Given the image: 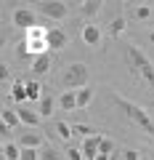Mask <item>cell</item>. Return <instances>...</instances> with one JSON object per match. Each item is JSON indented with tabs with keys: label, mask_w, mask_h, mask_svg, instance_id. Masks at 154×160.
Returning <instances> with one entry per match:
<instances>
[{
	"label": "cell",
	"mask_w": 154,
	"mask_h": 160,
	"mask_svg": "<svg viewBox=\"0 0 154 160\" xmlns=\"http://www.w3.org/2000/svg\"><path fill=\"white\" fill-rule=\"evenodd\" d=\"M112 102L117 104V109H120L128 120H133L141 131H146V133H152V136H154V120H152V115H149L143 107H138V104H133V102H128V99H122L120 93H114V91H112Z\"/></svg>",
	"instance_id": "6da1fadb"
},
{
	"label": "cell",
	"mask_w": 154,
	"mask_h": 160,
	"mask_svg": "<svg viewBox=\"0 0 154 160\" xmlns=\"http://www.w3.org/2000/svg\"><path fill=\"white\" fill-rule=\"evenodd\" d=\"M88 78H91L88 64L74 62V64H69V67L64 69L61 86H64V91H80V88H88Z\"/></svg>",
	"instance_id": "7a4b0ae2"
},
{
	"label": "cell",
	"mask_w": 154,
	"mask_h": 160,
	"mask_svg": "<svg viewBox=\"0 0 154 160\" xmlns=\"http://www.w3.org/2000/svg\"><path fill=\"white\" fill-rule=\"evenodd\" d=\"M125 56H128V62H130V69H136V72L149 83V86L154 88V64L149 62L146 53H143L138 46H128V48H125Z\"/></svg>",
	"instance_id": "3957f363"
},
{
	"label": "cell",
	"mask_w": 154,
	"mask_h": 160,
	"mask_svg": "<svg viewBox=\"0 0 154 160\" xmlns=\"http://www.w3.org/2000/svg\"><path fill=\"white\" fill-rule=\"evenodd\" d=\"M37 8H40V13L45 19H67V3H61V0H45V3H37Z\"/></svg>",
	"instance_id": "277c9868"
},
{
	"label": "cell",
	"mask_w": 154,
	"mask_h": 160,
	"mask_svg": "<svg viewBox=\"0 0 154 160\" xmlns=\"http://www.w3.org/2000/svg\"><path fill=\"white\" fill-rule=\"evenodd\" d=\"M11 19H13V24L21 27V29H32L35 24H37V16H35L32 8H16V11L11 13Z\"/></svg>",
	"instance_id": "5b68a950"
},
{
	"label": "cell",
	"mask_w": 154,
	"mask_h": 160,
	"mask_svg": "<svg viewBox=\"0 0 154 160\" xmlns=\"http://www.w3.org/2000/svg\"><path fill=\"white\" fill-rule=\"evenodd\" d=\"M67 46H69L67 32L58 29V27H51V32H48V48H51V51H61V48H67Z\"/></svg>",
	"instance_id": "8992f818"
},
{
	"label": "cell",
	"mask_w": 154,
	"mask_h": 160,
	"mask_svg": "<svg viewBox=\"0 0 154 160\" xmlns=\"http://www.w3.org/2000/svg\"><path fill=\"white\" fill-rule=\"evenodd\" d=\"M98 152H101V136L93 133V136H88L82 142V155H85V160H96Z\"/></svg>",
	"instance_id": "52a82bcc"
},
{
	"label": "cell",
	"mask_w": 154,
	"mask_h": 160,
	"mask_svg": "<svg viewBox=\"0 0 154 160\" xmlns=\"http://www.w3.org/2000/svg\"><path fill=\"white\" fill-rule=\"evenodd\" d=\"M82 40H85L88 46H101V29L96 27V24H85V27H82Z\"/></svg>",
	"instance_id": "ba28073f"
},
{
	"label": "cell",
	"mask_w": 154,
	"mask_h": 160,
	"mask_svg": "<svg viewBox=\"0 0 154 160\" xmlns=\"http://www.w3.org/2000/svg\"><path fill=\"white\" fill-rule=\"evenodd\" d=\"M16 112H19V120H21L24 126H29V128H37V126H40V115L32 112L29 107H19Z\"/></svg>",
	"instance_id": "9c48e42d"
},
{
	"label": "cell",
	"mask_w": 154,
	"mask_h": 160,
	"mask_svg": "<svg viewBox=\"0 0 154 160\" xmlns=\"http://www.w3.org/2000/svg\"><path fill=\"white\" fill-rule=\"evenodd\" d=\"M58 104H61L64 112H72V109H77V91H64L61 99H58Z\"/></svg>",
	"instance_id": "30bf717a"
},
{
	"label": "cell",
	"mask_w": 154,
	"mask_h": 160,
	"mask_svg": "<svg viewBox=\"0 0 154 160\" xmlns=\"http://www.w3.org/2000/svg\"><path fill=\"white\" fill-rule=\"evenodd\" d=\"M32 69H35V75H45L48 69H51V56H48V53L35 56V59H32Z\"/></svg>",
	"instance_id": "8fae6325"
},
{
	"label": "cell",
	"mask_w": 154,
	"mask_h": 160,
	"mask_svg": "<svg viewBox=\"0 0 154 160\" xmlns=\"http://www.w3.org/2000/svg\"><path fill=\"white\" fill-rule=\"evenodd\" d=\"M3 160H21V144H3Z\"/></svg>",
	"instance_id": "7c38bea8"
},
{
	"label": "cell",
	"mask_w": 154,
	"mask_h": 160,
	"mask_svg": "<svg viewBox=\"0 0 154 160\" xmlns=\"http://www.w3.org/2000/svg\"><path fill=\"white\" fill-rule=\"evenodd\" d=\"M43 96H45V93H43L40 83H37V80H27V99L29 102H40Z\"/></svg>",
	"instance_id": "4fadbf2b"
},
{
	"label": "cell",
	"mask_w": 154,
	"mask_h": 160,
	"mask_svg": "<svg viewBox=\"0 0 154 160\" xmlns=\"http://www.w3.org/2000/svg\"><path fill=\"white\" fill-rule=\"evenodd\" d=\"M19 123H21V120H19V112H16V109H3V128L13 131Z\"/></svg>",
	"instance_id": "5bb4252c"
},
{
	"label": "cell",
	"mask_w": 154,
	"mask_h": 160,
	"mask_svg": "<svg viewBox=\"0 0 154 160\" xmlns=\"http://www.w3.org/2000/svg\"><path fill=\"white\" fill-rule=\"evenodd\" d=\"M53 107H56V99H53L51 93H45V96L40 99V118H51Z\"/></svg>",
	"instance_id": "9a60e30c"
},
{
	"label": "cell",
	"mask_w": 154,
	"mask_h": 160,
	"mask_svg": "<svg viewBox=\"0 0 154 160\" xmlns=\"http://www.w3.org/2000/svg\"><path fill=\"white\" fill-rule=\"evenodd\" d=\"M125 32V16H114L109 22V38H120Z\"/></svg>",
	"instance_id": "2e32d148"
},
{
	"label": "cell",
	"mask_w": 154,
	"mask_h": 160,
	"mask_svg": "<svg viewBox=\"0 0 154 160\" xmlns=\"http://www.w3.org/2000/svg\"><path fill=\"white\" fill-rule=\"evenodd\" d=\"M11 99L13 102H27V83L16 80V83L11 86Z\"/></svg>",
	"instance_id": "e0dca14e"
},
{
	"label": "cell",
	"mask_w": 154,
	"mask_h": 160,
	"mask_svg": "<svg viewBox=\"0 0 154 160\" xmlns=\"http://www.w3.org/2000/svg\"><path fill=\"white\" fill-rule=\"evenodd\" d=\"M91 102H93V88H91V86H88V88H80V91H77V109L88 107Z\"/></svg>",
	"instance_id": "ac0fdd59"
},
{
	"label": "cell",
	"mask_w": 154,
	"mask_h": 160,
	"mask_svg": "<svg viewBox=\"0 0 154 160\" xmlns=\"http://www.w3.org/2000/svg\"><path fill=\"white\" fill-rule=\"evenodd\" d=\"M98 8H101V3H98V0H88V3H82L80 13H82L85 19H91V16H96V13H98Z\"/></svg>",
	"instance_id": "d6986e66"
},
{
	"label": "cell",
	"mask_w": 154,
	"mask_h": 160,
	"mask_svg": "<svg viewBox=\"0 0 154 160\" xmlns=\"http://www.w3.org/2000/svg\"><path fill=\"white\" fill-rule=\"evenodd\" d=\"M133 16H136L138 22H149V19H152V6H146V3L136 6V8H133Z\"/></svg>",
	"instance_id": "ffe728a7"
},
{
	"label": "cell",
	"mask_w": 154,
	"mask_h": 160,
	"mask_svg": "<svg viewBox=\"0 0 154 160\" xmlns=\"http://www.w3.org/2000/svg\"><path fill=\"white\" fill-rule=\"evenodd\" d=\"M48 32L51 29H43L40 24H35L32 29H27V40H48Z\"/></svg>",
	"instance_id": "44dd1931"
},
{
	"label": "cell",
	"mask_w": 154,
	"mask_h": 160,
	"mask_svg": "<svg viewBox=\"0 0 154 160\" xmlns=\"http://www.w3.org/2000/svg\"><path fill=\"white\" fill-rule=\"evenodd\" d=\"M43 144V136H37V133H24L21 136V147H40Z\"/></svg>",
	"instance_id": "7402d4cb"
},
{
	"label": "cell",
	"mask_w": 154,
	"mask_h": 160,
	"mask_svg": "<svg viewBox=\"0 0 154 160\" xmlns=\"http://www.w3.org/2000/svg\"><path fill=\"white\" fill-rule=\"evenodd\" d=\"M56 133L64 139V142H67V139H72V133H74V131H72V126H69V123L58 120V123H56Z\"/></svg>",
	"instance_id": "603a6c76"
},
{
	"label": "cell",
	"mask_w": 154,
	"mask_h": 160,
	"mask_svg": "<svg viewBox=\"0 0 154 160\" xmlns=\"http://www.w3.org/2000/svg\"><path fill=\"white\" fill-rule=\"evenodd\" d=\"M40 160H61V155H58V149H53L51 144H45V147L40 149Z\"/></svg>",
	"instance_id": "cb8c5ba5"
},
{
	"label": "cell",
	"mask_w": 154,
	"mask_h": 160,
	"mask_svg": "<svg viewBox=\"0 0 154 160\" xmlns=\"http://www.w3.org/2000/svg\"><path fill=\"white\" fill-rule=\"evenodd\" d=\"M21 160H40L37 147H21Z\"/></svg>",
	"instance_id": "d4e9b609"
},
{
	"label": "cell",
	"mask_w": 154,
	"mask_h": 160,
	"mask_svg": "<svg viewBox=\"0 0 154 160\" xmlns=\"http://www.w3.org/2000/svg\"><path fill=\"white\" fill-rule=\"evenodd\" d=\"M72 131H74V133H82V136H85V139L96 133V131H93L91 126H82V123H74V126H72Z\"/></svg>",
	"instance_id": "484cf974"
},
{
	"label": "cell",
	"mask_w": 154,
	"mask_h": 160,
	"mask_svg": "<svg viewBox=\"0 0 154 160\" xmlns=\"http://www.w3.org/2000/svg\"><path fill=\"white\" fill-rule=\"evenodd\" d=\"M67 158H69V160H85V155H82V149L69 147V149H67Z\"/></svg>",
	"instance_id": "4316f807"
},
{
	"label": "cell",
	"mask_w": 154,
	"mask_h": 160,
	"mask_svg": "<svg viewBox=\"0 0 154 160\" xmlns=\"http://www.w3.org/2000/svg\"><path fill=\"white\" fill-rule=\"evenodd\" d=\"M143 155L141 152H136V149H125V152H122V160H141Z\"/></svg>",
	"instance_id": "83f0119b"
},
{
	"label": "cell",
	"mask_w": 154,
	"mask_h": 160,
	"mask_svg": "<svg viewBox=\"0 0 154 160\" xmlns=\"http://www.w3.org/2000/svg\"><path fill=\"white\" fill-rule=\"evenodd\" d=\"M112 149H114L112 139H101V152H104V155H112Z\"/></svg>",
	"instance_id": "f1b7e54d"
},
{
	"label": "cell",
	"mask_w": 154,
	"mask_h": 160,
	"mask_svg": "<svg viewBox=\"0 0 154 160\" xmlns=\"http://www.w3.org/2000/svg\"><path fill=\"white\" fill-rule=\"evenodd\" d=\"M6 78H8V67L3 64V67H0V80H6Z\"/></svg>",
	"instance_id": "f546056e"
},
{
	"label": "cell",
	"mask_w": 154,
	"mask_h": 160,
	"mask_svg": "<svg viewBox=\"0 0 154 160\" xmlns=\"http://www.w3.org/2000/svg\"><path fill=\"white\" fill-rule=\"evenodd\" d=\"M96 160H109V155H104V152H98V158Z\"/></svg>",
	"instance_id": "4dcf8cb0"
},
{
	"label": "cell",
	"mask_w": 154,
	"mask_h": 160,
	"mask_svg": "<svg viewBox=\"0 0 154 160\" xmlns=\"http://www.w3.org/2000/svg\"><path fill=\"white\" fill-rule=\"evenodd\" d=\"M149 38H152V43H154V32H149Z\"/></svg>",
	"instance_id": "1f68e13d"
},
{
	"label": "cell",
	"mask_w": 154,
	"mask_h": 160,
	"mask_svg": "<svg viewBox=\"0 0 154 160\" xmlns=\"http://www.w3.org/2000/svg\"><path fill=\"white\" fill-rule=\"evenodd\" d=\"M141 160H149V158H141Z\"/></svg>",
	"instance_id": "d6a6232c"
}]
</instances>
